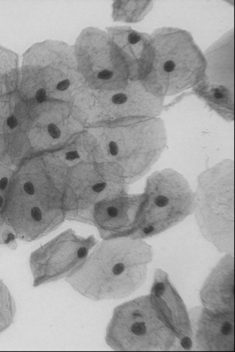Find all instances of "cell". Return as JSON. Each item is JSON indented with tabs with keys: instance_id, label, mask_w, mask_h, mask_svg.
<instances>
[{
	"instance_id": "cell-1",
	"label": "cell",
	"mask_w": 235,
	"mask_h": 352,
	"mask_svg": "<svg viewBox=\"0 0 235 352\" xmlns=\"http://www.w3.org/2000/svg\"><path fill=\"white\" fill-rule=\"evenodd\" d=\"M131 331L134 334L141 336L144 335L147 331L146 326L145 324L138 322L133 324L131 328Z\"/></svg>"
},
{
	"instance_id": "cell-2",
	"label": "cell",
	"mask_w": 235,
	"mask_h": 352,
	"mask_svg": "<svg viewBox=\"0 0 235 352\" xmlns=\"http://www.w3.org/2000/svg\"><path fill=\"white\" fill-rule=\"evenodd\" d=\"M48 131L49 134L53 139H58L61 135V131L58 127L53 123H50L48 125Z\"/></svg>"
},
{
	"instance_id": "cell-3",
	"label": "cell",
	"mask_w": 235,
	"mask_h": 352,
	"mask_svg": "<svg viewBox=\"0 0 235 352\" xmlns=\"http://www.w3.org/2000/svg\"><path fill=\"white\" fill-rule=\"evenodd\" d=\"M127 100V96L123 93H119L113 96L112 100L114 104L117 105L124 104Z\"/></svg>"
},
{
	"instance_id": "cell-4",
	"label": "cell",
	"mask_w": 235,
	"mask_h": 352,
	"mask_svg": "<svg viewBox=\"0 0 235 352\" xmlns=\"http://www.w3.org/2000/svg\"><path fill=\"white\" fill-rule=\"evenodd\" d=\"M165 288L163 282H158L155 285L154 287V293L157 297H160L164 294Z\"/></svg>"
},
{
	"instance_id": "cell-5",
	"label": "cell",
	"mask_w": 235,
	"mask_h": 352,
	"mask_svg": "<svg viewBox=\"0 0 235 352\" xmlns=\"http://www.w3.org/2000/svg\"><path fill=\"white\" fill-rule=\"evenodd\" d=\"M31 216L35 221H39L42 219V213L38 207H33L31 210Z\"/></svg>"
},
{
	"instance_id": "cell-6",
	"label": "cell",
	"mask_w": 235,
	"mask_h": 352,
	"mask_svg": "<svg viewBox=\"0 0 235 352\" xmlns=\"http://www.w3.org/2000/svg\"><path fill=\"white\" fill-rule=\"evenodd\" d=\"M156 205L159 207H163L166 206L169 203V199L167 197L163 195H160L157 197L155 201Z\"/></svg>"
},
{
	"instance_id": "cell-7",
	"label": "cell",
	"mask_w": 235,
	"mask_h": 352,
	"mask_svg": "<svg viewBox=\"0 0 235 352\" xmlns=\"http://www.w3.org/2000/svg\"><path fill=\"white\" fill-rule=\"evenodd\" d=\"M221 330L223 335H229L233 331V326L230 322L226 321L223 324Z\"/></svg>"
},
{
	"instance_id": "cell-8",
	"label": "cell",
	"mask_w": 235,
	"mask_h": 352,
	"mask_svg": "<svg viewBox=\"0 0 235 352\" xmlns=\"http://www.w3.org/2000/svg\"><path fill=\"white\" fill-rule=\"evenodd\" d=\"M113 76V73L108 70H105L100 72L98 74V78L103 80H108Z\"/></svg>"
},
{
	"instance_id": "cell-9",
	"label": "cell",
	"mask_w": 235,
	"mask_h": 352,
	"mask_svg": "<svg viewBox=\"0 0 235 352\" xmlns=\"http://www.w3.org/2000/svg\"><path fill=\"white\" fill-rule=\"evenodd\" d=\"M36 99L39 103H42L46 99V92L43 89H39L36 93Z\"/></svg>"
},
{
	"instance_id": "cell-10",
	"label": "cell",
	"mask_w": 235,
	"mask_h": 352,
	"mask_svg": "<svg viewBox=\"0 0 235 352\" xmlns=\"http://www.w3.org/2000/svg\"><path fill=\"white\" fill-rule=\"evenodd\" d=\"M181 345L184 349L186 350H189L192 347V341L189 337H184L181 340Z\"/></svg>"
},
{
	"instance_id": "cell-11",
	"label": "cell",
	"mask_w": 235,
	"mask_h": 352,
	"mask_svg": "<svg viewBox=\"0 0 235 352\" xmlns=\"http://www.w3.org/2000/svg\"><path fill=\"white\" fill-rule=\"evenodd\" d=\"M141 40V37L135 33H131L128 36V41L131 44H135Z\"/></svg>"
},
{
	"instance_id": "cell-12",
	"label": "cell",
	"mask_w": 235,
	"mask_h": 352,
	"mask_svg": "<svg viewBox=\"0 0 235 352\" xmlns=\"http://www.w3.org/2000/svg\"><path fill=\"white\" fill-rule=\"evenodd\" d=\"M175 67V62L173 61L169 60L164 63V68L166 72L169 73L171 72L174 70Z\"/></svg>"
},
{
	"instance_id": "cell-13",
	"label": "cell",
	"mask_w": 235,
	"mask_h": 352,
	"mask_svg": "<svg viewBox=\"0 0 235 352\" xmlns=\"http://www.w3.org/2000/svg\"><path fill=\"white\" fill-rule=\"evenodd\" d=\"M70 85V82L68 79L63 80L59 82L57 84V89L60 91H64L69 88Z\"/></svg>"
},
{
	"instance_id": "cell-14",
	"label": "cell",
	"mask_w": 235,
	"mask_h": 352,
	"mask_svg": "<svg viewBox=\"0 0 235 352\" xmlns=\"http://www.w3.org/2000/svg\"><path fill=\"white\" fill-rule=\"evenodd\" d=\"M109 148L110 153L113 156L117 155L118 153V146L114 141H111L109 144Z\"/></svg>"
},
{
	"instance_id": "cell-15",
	"label": "cell",
	"mask_w": 235,
	"mask_h": 352,
	"mask_svg": "<svg viewBox=\"0 0 235 352\" xmlns=\"http://www.w3.org/2000/svg\"><path fill=\"white\" fill-rule=\"evenodd\" d=\"M124 266L122 263H118L114 265L113 269V272L115 275H119L124 271Z\"/></svg>"
},
{
	"instance_id": "cell-16",
	"label": "cell",
	"mask_w": 235,
	"mask_h": 352,
	"mask_svg": "<svg viewBox=\"0 0 235 352\" xmlns=\"http://www.w3.org/2000/svg\"><path fill=\"white\" fill-rule=\"evenodd\" d=\"M65 157L67 160L73 161L79 158L80 155L77 151H71L66 153Z\"/></svg>"
},
{
	"instance_id": "cell-17",
	"label": "cell",
	"mask_w": 235,
	"mask_h": 352,
	"mask_svg": "<svg viewBox=\"0 0 235 352\" xmlns=\"http://www.w3.org/2000/svg\"><path fill=\"white\" fill-rule=\"evenodd\" d=\"M24 191L30 195H33L34 194V187L33 184L30 182H27L24 185Z\"/></svg>"
},
{
	"instance_id": "cell-18",
	"label": "cell",
	"mask_w": 235,
	"mask_h": 352,
	"mask_svg": "<svg viewBox=\"0 0 235 352\" xmlns=\"http://www.w3.org/2000/svg\"><path fill=\"white\" fill-rule=\"evenodd\" d=\"M7 124L11 128H15L18 125V120L14 116L9 117L7 120Z\"/></svg>"
},
{
	"instance_id": "cell-19",
	"label": "cell",
	"mask_w": 235,
	"mask_h": 352,
	"mask_svg": "<svg viewBox=\"0 0 235 352\" xmlns=\"http://www.w3.org/2000/svg\"><path fill=\"white\" fill-rule=\"evenodd\" d=\"M106 186V183H102L95 184L92 186V188L94 192L99 193L102 192L105 188Z\"/></svg>"
},
{
	"instance_id": "cell-20",
	"label": "cell",
	"mask_w": 235,
	"mask_h": 352,
	"mask_svg": "<svg viewBox=\"0 0 235 352\" xmlns=\"http://www.w3.org/2000/svg\"><path fill=\"white\" fill-rule=\"evenodd\" d=\"M108 213L111 217H115L118 215V210L115 207H109L108 208Z\"/></svg>"
},
{
	"instance_id": "cell-21",
	"label": "cell",
	"mask_w": 235,
	"mask_h": 352,
	"mask_svg": "<svg viewBox=\"0 0 235 352\" xmlns=\"http://www.w3.org/2000/svg\"><path fill=\"white\" fill-rule=\"evenodd\" d=\"M87 249L85 247H81L78 249L77 252V255L78 257L80 259L84 258L87 255Z\"/></svg>"
},
{
	"instance_id": "cell-22",
	"label": "cell",
	"mask_w": 235,
	"mask_h": 352,
	"mask_svg": "<svg viewBox=\"0 0 235 352\" xmlns=\"http://www.w3.org/2000/svg\"><path fill=\"white\" fill-rule=\"evenodd\" d=\"M7 183L8 179L7 177H3L1 178V180H0V188L1 190H4L7 185Z\"/></svg>"
},
{
	"instance_id": "cell-23",
	"label": "cell",
	"mask_w": 235,
	"mask_h": 352,
	"mask_svg": "<svg viewBox=\"0 0 235 352\" xmlns=\"http://www.w3.org/2000/svg\"><path fill=\"white\" fill-rule=\"evenodd\" d=\"M154 230V228L153 227L151 226H149L148 227H146V228H144V232L145 234H148L151 233V232H152V231H153Z\"/></svg>"
},
{
	"instance_id": "cell-24",
	"label": "cell",
	"mask_w": 235,
	"mask_h": 352,
	"mask_svg": "<svg viewBox=\"0 0 235 352\" xmlns=\"http://www.w3.org/2000/svg\"><path fill=\"white\" fill-rule=\"evenodd\" d=\"M14 239H15V237H14V235L12 234V233H10V234H8V238H7V239L5 241V243H9V242H10L12 240H14Z\"/></svg>"
},
{
	"instance_id": "cell-25",
	"label": "cell",
	"mask_w": 235,
	"mask_h": 352,
	"mask_svg": "<svg viewBox=\"0 0 235 352\" xmlns=\"http://www.w3.org/2000/svg\"><path fill=\"white\" fill-rule=\"evenodd\" d=\"M214 96L217 99H220V98H222L223 97V95H222V93L219 90H218V89H216V91H215Z\"/></svg>"
},
{
	"instance_id": "cell-26",
	"label": "cell",
	"mask_w": 235,
	"mask_h": 352,
	"mask_svg": "<svg viewBox=\"0 0 235 352\" xmlns=\"http://www.w3.org/2000/svg\"><path fill=\"white\" fill-rule=\"evenodd\" d=\"M3 199H2L1 196H0V207L2 206V204H3Z\"/></svg>"
},
{
	"instance_id": "cell-27",
	"label": "cell",
	"mask_w": 235,
	"mask_h": 352,
	"mask_svg": "<svg viewBox=\"0 0 235 352\" xmlns=\"http://www.w3.org/2000/svg\"><path fill=\"white\" fill-rule=\"evenodd\" d=\"M133 315H134V316H141V317L142 316H141V315L140 314H139V313H137V312H136L133 313Z\"/></svg>"
}]
</instances>
